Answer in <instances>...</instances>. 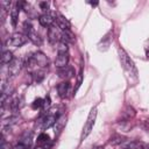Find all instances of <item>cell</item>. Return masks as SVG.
Instances as JSON below:
<instances>
[{
  "instance_id": "14",
  "label": "cell",
  "mask_w": 149,
  "mask_h": 149,
  "mask_svg": "<svg viewBox=\"0 0 149 149\" xmlns=\"http://www.w3.org/2000/svg\"><path fill=\"white\" fill-rule=\"evenodd\" d=\"M33 135H34V134H33L31 130H24V132L22 133V135L20 136L19 142L22 143V144H24L26 147L30 148V146H31V143H33Z\"/></svg>"
},
{
  "instance_id": "8",
  "label": "cell",
  "mask_w": 149,
  "mask_h": 149,
  "mask_svg": "<svg viewBox=\"0 0 149 149\" xmlns=\"http://www.w3.org/2000/svg\"><path fill=\"white\" fill-rule=\"evenodd\" d=\"M38 22L42 27H51L52 24H55L56 22V15H54L52 13L50 12H47V13H43L38 16Z\"/></svg>"
},
{
  "instance_id": "1",
  "label": "cell",
  "mask_w": 149,
  "mask_h": 149,
  "mask_svg": "<svg viewBox=\"0 0 149 149\" xmlns=\"http://www.w3.org/2000/svg\"><path fill=\"white\" fill-rule=\"evenodd\" d=\"M118 54H119V59H120L121 66H122L123 71L126 72V76H127L128 80L130 83L137 81V69H136L134 62L128 56V54L126 52V50L123 48L119 47L118 48Z\"/></svg>"
},
{
  "instance_id": "23",
  "label": "cell",
  "mask_w": 149,
  "mask_h": 149,
  "mask_svg": "<svg viewBox=\"0 0 149 149\" xmlns=\"http://www.w3.org/2000/svg\"><path fill=\"white\" fill-rule=\"evenodd\" d=\"M43 102H44V99H42V98H37V99H35V100L31 102V107H33L34 109L42 108V107H43Z\"/></svg>"
},
{
  "instance_id": "18",
  "label": "cell",
  "mask_w": 149,
  "mask_h": 149,
  "mask_svg": "<svg viewBox=\"0 0 149 149\" xmlns=\"http://www.w3.org/2000/svg\"><path fill=\"white\" fill-rule=\"evenodd\" d=\"M61 41L65 42L66 44H72L76 42V36L71 30H65V31H62V40Z\"/></svg>"
},
{
  "instance_id": "22",
  "label": "cell",
  "mask_w": 149,
  "mask_h": 149,
  "mask_svg": "<svg viewBox=\"0 0 149 149\" xmlns=\"http://www.w3.org/2000/svg\"><path fill=\"white\" fill-rule=\"evenodd\" d=\"M56 49H57V52H68L69 47H68V44L65 42L61 41V42H58L56 44Z\"/></svg>"
},
{
  "instance_id": "9",
  "label": "cell",
  "mask_w": 149,
  "mask_h": 149,
  "mask_svg": "<svg viewBox=\"0 0 149 149\" xmlns=\"http://www.w3.org/2000/svg\"><path fill=\"white\" fill-rule=\"evenodd\" d=\"M56 24L58 26V28L62 31L71 30V23H70V21L63 14H61V13H57L56 14Z\"/></svg>"
},
{
  "instance_id": "10",
  "label": "cell",
  "mask_w": 149,
  "mask_h": 149,
  "mask_svg": "<svg viewBox=\"0 0 149 149\" xmlns=\"http://www.w3.org/2000/svg\"><path fill=\"white\" fill-rule=\"evenodd\" d=\"M57 74H58L59 78H62L64 80H69V79H71L74 76V70H73V68L71 65H66L64 68L58 69Z\"/></svg>"
},
{
  "instance_id": "7",
  "label": "cell",
  "mask_w": 149,
  "mask_h": 149,
  "mask_svg": "<svg viewBox=\"0 0 149 149\" xmlns=\"http://www.w3.org/2000/svg\"><path fill=\"white\" fill-rule=\"evenodd\" d=\"M31 58H33V61L35 62L36 66L40 68V69L48 68V65H49V59H48V57H47L42 51H35V52L31 55Z\"/></svg>"
},
{
  "instance_id": "26",
  "label": "cell",
  "mask_w": 149,
  "mask_h": 149,
  "mask_svg": "<svg viewBox=\"0 0 149 149\" xmlns=\"http://www.w3.org/2000/svg\"><path fill=\"white\" fill-rule=\"evenodd\" d=\"M123 141H125V139H123L122 136H120V135H114V136L111 137L109 143H112V144H121Z\"/></svg>"
},
{
  "instance_id": "15",
  "label": "cell",
  "mask_w": 149,
  "mask_h": 149,
  "mask_svg": "<svg viewBox=\"0 0 149 149\" xmlns=\"http://www.w3.org/2000/svg\"><path fill=\"white\" fill-rule=\"evenodd\" d=\"M37 144L38 146H42L45 149H50V147H51L52 143H51V139H50V136L48 134L41 133L38 135V137H37Z\"/></svg>"
},
{
  "instance_id": "28",
  "label": "cell",
  "mask_w": 149,
  "mask_h": 149,
  "mask_svg": "<svg viewBox=\"0 0 149 149\" xmlns=\"http://www.w3.org/2000/svg\"><path fill=\"white\" fill-rule=\"evenodd\" d=\"M38 6H40V8H41L44 13L49 12V10H48V9H49V2H47V1H41V2H38Z\"/></svg>"
},
{
  "instance_id": "12",
  "label": "cell",
  "mask_w": 149,
  "mask_h": 149,
  "mask_svg": "<svg viewBox=\"0 0 149 149\" xmlns=\"http://www.w3.org/2000/svg\"><path fill=\"white\" fill-rule=\"evenodd\" d=\"M70 81L69 80H64V81H61L58 85H57V92H58V95L64 99L68 97L69 94V91H70Z\"/></svg>"
},
{
  "instance_id": "11",
  "label": "cell",
  "mask_w": 149,
  "mask_h": 149,
  "mask_svg": "<svg viewBox=\"0 0 149 149\" xmlns=\"http://www.w3.org/2000/svg\"><path fill=\"white\" fill-rule=\"evenodd\" d=\"M20 9H21V1H16L10 8L9 14H10V22H12L13 27H16V23H17V20H19Z\"/></svg>"
},
{
  "instance_id": "6",
  "label": "cell",
  "mask_w": 149,
  "mask_h": 149,
  "mask_svg": "<svg viewBox=\"0 0 149 149\" xmlns=\"http://www.w3.org/2000/svg\"><path fill=\"white\" fill-rule=\"evenodd\" d=\"M28 36L26 34H22V33H14L10 35V37L8 38V45H12V47H22L23 44H26L28 42Z\"/></svg>"
},
{
  "instance_id": "3",
  "label": "cell",
  "mask_w": 149,
  "mask_h": 149,
  "mask_svg": "<svg viewBox=\"0 0 149 149\" xmlns=\"http://www.w3.org/2000/svg\"><path fill=\"white\" fill-rule=\"evenodd\" d=\"M23 30H24V34L28 36V38H29L35 45H37V47L42 45V43H43L42 37L34 30V27H33V24H31V22H30L29 20L24 21V23H23Z\"/></svg>"
},
{
  "instance_id": "32",
  "label": "cell",
  "mask_w": 149,
  "mask_h": 149,
  "mask_svg": "<svg viewBox=\"0 0 149 149\" xmlns=\"http://www.w3.org/2000/svg\"><path fill=\"white\" fill-rule=\"evenodd\" d=\"M93 149H104V147H94Z\"/></svg>"
},
{
  "instance_id": "27",
  "label": "cell",
  "mask_w": 149,
  "mask_h": 149,
  "mask_svg": "<svg viewBox=\"0 0 149 149\" xmlns=\"http://www.w3.org/2000/svg\"><path fill=\"white\" fill-rule=\"evenodd\" d=\"M8 12H9L8 9H6L5 7L0 6V19H1V23H3V22H5V20H6V17H7Z\"/></svg>"
},
{
  "instance_id": "2",
  "label": "cell",
  "mask_w": 149,
  "mask_h": 149,
  "mask_svg": "<svg viewBox=\"0 0 149 149\" xmlns=\"http://www.w3.org/2000/svg\"><path fill=\"white\" fill-rule=\"evenodd\" d=\"M97 114H98V108L94 106L92 107V109L90 111V114L87 116V120L83 127V130H81V134H80V142H83L92 132L93 129V126L95 123V119H97Z\"/></svg>"
},
{
  "instance_id": "4",
  "label": "cell",
  "mask_w": 149,
  "mask_h": 149,
  "mask_svg": "<svg viewBox=\"0 0 149 149\" xmlns=\"http://www.w3.org/2000/svg\"><path fill=\"white\" fill-rule=\"evenodd\" d=\"M48 40H49L50 44H52V45H56L58 42H61L62 30L58 28V26L56 23L48 28Z\"/></svg>"
},
{
  "instance_id": "5",
  "label": "cell",
  "mask_w": 149,
  "mask_h": 149,
  "mask_svg": "<svg viewBox=\"0 0 149 149\" xmlns=\"http://www.w3.org/2000/svg\"><path fill=\"white\" fill-rule=\"evenodd\" d=\"M23 66H24V61L22 58H14L8 64V69H7L8 77H15L16 74H19V72Z\"/></svg>"
},
{
  "instance_id": "29",
  "label": "cell",
  "mask_w": 149,
  "mask_h": 149,
  "mask_svg": "<svg viewBox=\"0 0 149 149\" xmlns=\"http://www.w3.org/2000/svg\"><path fill=\"white\" fill-rule=\"evenodd\" d=\"M13 149H29L28 147H26L24 144H22V143H20V142H17L14 147H13Z\"/></svg>"
},
{
  "instance_id": "31",
  "label": "cell",
  "mask_w": 149,
  "mask_h": 149,
  "mask_svg": "<svg viewBox=\"0 0 149 149\" xmlns=\"http://www.w3.org/2000/svg\"><path fill=\"white\" fill-rule=\"evenodd\" d=\"M33 149H45V148H43L42 146H38V144H37V146H36L35 148H33Z\"/></svg>"
},
{
  "instance_id": "20",
  "label": "cell",
  "mask_w": 149,
  "mask_h": 149,
  "mask_svg": "<svg viewBox=\"0 0 149 149\" xmlns=\"http://www.w3.org/2000/svg\"><path fill=\"white\" fill-rule=\"evenodd\" d=\"M31 76H33V78H34V80H35L36 83H40V81L43 80V78H44V76H45V71H44V69H40V70H37V71H34Z\"/></svg>"
},
{
  "instance_id": "13",
  "label": "cell",
  "mask_w": 149,
  "mask_h": 149,
  "mask_svg": "<svg viewBox=\"0 0 149 149\" xmlns=\"http://www.w3.org/2000/svg\"><path fill=\"white\" fill-rule=\"evenodd\" d=\"M68 63H69V54L68 52H58L57 57L55 59V65L58 69H61V68L66 66Z\"/></svg>"
},
{
  "instance_id": "16",
  "label": "cell",
  "mask_w": 149,
  "mask_h": 149,
  "mask_svg": "<svg viewBox=\"0 0 149 149\" xmlns=\"http://www.w3.org/2000/svg\"><path fill=\"white\" fill-rule=\"evenodd\" d=\"M66 120H68V118H66V115H65V114H62V115L57 119L56 123L54 125L55 134H56V135H58V134L64 129V127H65V125H66Z\"/></svg>"
},
{
  "instance_id": "21",
  "label": "cell",
  "mask_w": 149,
  "mask_h": 149,
  "mask_svg": "<svg viewBox=\"0 0 149 149\" xmlns=\"http://www.w3.org/2000/svg\"><path fill=\"white\" fill-rule=\"evenodd\" d=\"M111 34H112V31H109V33H107L104 37H102V40L100 41V43H99V45L98 47H100L101 44L104 45V48H102V50H106L108 47H109V44H111Z\"/></svg>"
},
{
  "instance_id": "17",
  "label": "cell",
  "mask_w": 149,
  "mask_h": 149,
  "mask_svg": "<svg viewBox=\"0 0 149 149\" xmlns=\"http://www.w3.org/2000/svg\"><path fill=\"white\" fill-rule=\"evenodd\" d=\"M8 101H9V102H8V106H9V108H10L12 112L16 113V112L20 111L21 105H22V102H21V98H20V97H14V98H12V99L8 98Z\"/></svg>"
},
{
  "instance_id": "25",
  "label": "cell",
  "mask_w": 149,
  "mask_h": 149,
  "mask_svg": "<svg viewBox=\"0 0 149 149\" xmlns=\"http://www.w3.org/2000/svg\"><path fill=\"white\" fill-rule=\"evenodd\" d=\"M123 114L126 115V119H127V120H130L132 118H134V116H135V111H134V108H133V107L128 106V107H127V109L123 112Z\"/></svg>"
},
{
  "instance_id": "24",
  "label": "cell",
  "mask_w": 149,
  "mask_h": 149,
  "mask_svg": "<svg viewBox=\"0 0 149 149\" xmlns=\"http://www.w3.org/2000/svg\"><path fill=\"white\" fill-rule=\"evenodd\" d=\"M51 107V100H50V97L47 95L44 98V102H43V107H42V112H48Z\"/></svg>"
},
{
  "instance_id": "30",
  "label": "cell",
  "mask_w": 149,
  "mask_h": 149,
  "mask_svg": "<svg viewBox=\"0 0 149 149\" xmlns=\"http://www.w3.org/2000/svg\"><path fill=\"white\" fill-rule=\"evenodd\" d=\"M141 149H149V144L142 142V144H141Z\"/></svg>"
},
{
  "instance_id": "19",
  "label": "cell",
  "mask_w": 149,
  "mask_h": 149,
  "mask_svg": "<svg viewBox=\"0 0 149 149\" xmlns=\"http://www.w3.org/2000/svg\"><path fill=\"white\" fill-rule=\"evenodd\" d=\"M13 59H14V57H13V52L12 51H9V50H3L2 51V55H1V64L2 65L9 64Z\"/></svg>"
}]
</instances>
